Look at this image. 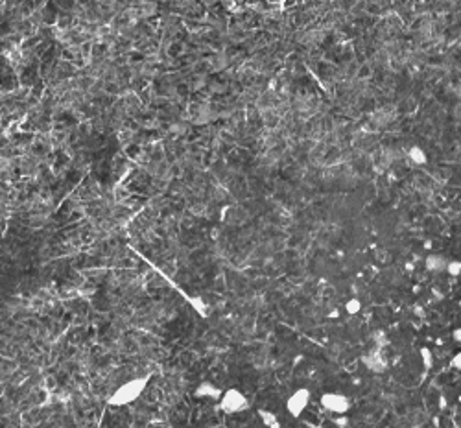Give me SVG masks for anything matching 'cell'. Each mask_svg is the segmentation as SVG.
I'll return each instance as SVG.
<instances>
[{
	"label": "cell",
	"mask_w": 461,
	"mask_h": 428,
	"mask_svg": "<svg viewBox=\"0 0 461 428\" xmlns=\"http://www.w3.org/2000/svg\"><path fill=\"white\" fill-rule=\"evenodd\" d=\"M221 393H223V390H221L220 386H216L214 382H210V380H203V382H199L198 386H196V390H194V397L196 399H201V401H220Z\"/></svg>",
	"instance_id": "5b68a950"
},
{
	"label": "cell",
	"mask_w": 461,
	"mask_h": 428,
	"mask_svg": "<svg viewBox=\"0 0 461 428\" xmlns=\"http://www.w3.org/2000/svg\"><path fill=\"white\" fill-rule=\"evenodd\" d=\"M151 377L150 375H140V377H133V379L126 380L122 384L114 388L113 393L107 397V406L111 408H124L129 406L144 395V391L150 386Z\"/></svg>",
	"instance_id": "6da1fadb"
},
{
	"label": "cell",
	"mask_w": 461,
	"mask_h": 428,
	"mask_svg": "<svg viewBox=\"0 0 461 428\" xmlns=\"http://www.w3.org/2000/svg\"><path fill=\"white\" fill-rule=\"evenodd\" d=\"M364 364L365 367L369 371H373V373H384L386 371V360L382 358V354L378 353V351H373V353H369L367 356H364Z\"/></svg>",
	"instance_id": "52a82bcc"
},
{
	"label": "cell",
	"mask_w": 461,
	"mask_h": 428,
	"mask_svg": "<svg viewBox=\"0 0 461 428\" xmlns=\"http://www.w3.org/2000/svg\"><path fill=\"white\" fill-rule=\"evenodd\" d=\"M408 159L412 161L415 166H424L428 163V155H426V151H424L421 146H412V148L408 150Z\"/></svg>",
	"instance_id": "9c48e42d"
},
{
	"label": "cell",
	"mask_w": 461,
	"mask_h": 428,
	"mask_svg": "<svg viewBox=\"0 0 461 428\" xmlns=\"http://www.w3.org/2000/svg\"><path fill=\"white\" fill-rule=\"evenodd\" d=\"M319 404H321L323 410H327L332 415H347L351 406H353L351 399L339 391H325L319 397Z\"/></svg>",
	"instance_id": "277c9868"
},
{
	"label": "cell",
	"mask_w": 461,
	"mask_h": 428,
	"mask_svg": "<svg viewBox=\"0 0 461 428\" xmlns=\"http://www.w3.org/2000/svg\"><path fill=\"white\" fill-rule=\"evenodd\" d=\"M343 310L347 316H356V314L362 312V301H360L358 297H351V299L345 301Z\"/></svg>",
	"instance_id": "30bf717a"
},
{
	"label": "cell",
	"mask_w": 461,
	"mask_h": 428,
	"mask_svg": "<svg viewBox=\"0 0 461 428\" xmlns=\"http://www.w3.org/2000/svg\"><path fill=\"white\" fill-rule=\"evenodd\" d=\"M419 356H421V362H423L424 369H432L434 367V353L430 347H421L419 349Z\"/></svg>",
	"instance_id": "8fae6325"
},
{
	"label": "cell",
	"mask_w": 461,
	"mask_h": 428,
	"mask_svg": "<svg viewBox=\"0 0 461 428\" xmlns=\"http://www.w3.org/2000/svg\"><path fill=\"white\" fill-rule=\"evenodd\" d=\"M452 340L456 343H461V327H456V329L452 331Z\"/></svg>",
	"instance_id": "9a60e30c"
},
{
	"label": "cell",
	"mask_w": 461,
	"mask_h": 428,
	"mask_svg": "<svg viewBox=\"0 0 461 428\" xmlns=\"http://www.w3.org/2000/svg\"><path fill=\"white\" fill-rule=\"evenodd\" d=\"M310 401H312V391L308 388H297V390H294L288 395V399L284 402V408L290 417L299 419L308 410Z\"/></svg>",
	"instance_id": "3957f363"
},
{
	"label": "cell",
	"mask_w": 461,
	"mask_h": 428,
	"mask_svg": "<svg viewBox=\"0 0 461 428\" xmlns=\"http://www.w3.org/2000/svg\"><path fill=\"white\" fill-rule=\"evenodd\" d=\"M446 264H448V260L441 253H432V255H428V257L424 258V268L430 273H445Z\"/></svg>",
	"instance_id": "8992f818"
},
{
	"label": "cell",
	"mask_w": 461,
	"mask_h": 428,
	"mask_svg": "<svg viewBox=\"0 0 461 428\" xmlns=\"http://www.w3.org/2000/svg\"><path fill=\"white\" fill-rule=\"evenodd\" d=\"M450 365L456 371H461V351H457V353L450 358Z\"/></svg>",
	"instance_id": "4fadbf2b"
},
{
	"label": "cell",
	"mask_w": 461,
	"mask_h": 428,
	"mask_svg": "<svg viewBox=\"0 0 461 428\" xmlns=\"http://www.w3.org/2000/svg\"><path fill=\"white\" fill-rule=\"evenodd\" d=\"M450 277H459L461 275V260H457V258H450L448 260V264H446V272Z\"/></svg>",
	"instance_id": "7c38bea8"
},
{
	"label": "cell",
	"mask_w": 461,
	"mask_h": 428,
	"mask_svg": "<svg viewBox=\"0 0 461 428\" xmlns=\"http://www.w3.org/2000/svg\"><path fill=\"white\" fill-rule=\"evenodd\" d=\"M334 424H336L338 428H345L349 424L347 415H336V417H334Z\"/></svg>",
	"instance_id": "5bb4252c"
},
{
	"label": "cell",
	"mask_w": 461,
	"mask_h": 428,
	"mask_svg": "<svg viewBox=\"0 0 461 428\" xmlns=\"http://www.w3.org/2000/svg\"><path fill=\"white\" fill-rule=\"evenodd\" d=\"M251 402L247 399V395L240 388H227L221 393L220 401H218V408L225 415H238V413H244L249 410Z\"/></svg>",
	"instance_id": "7a4b0ae2"
},
{
	"label": "cell",
	"mask_w": 461,
	"mask_h": 428,
	"mask_svg": "<svg viewBox=\"0 0 461 428\" xmlns=\"http://www.w3.org/2000/svg\"><path fill=\"white\" fill-rule=\"evenodd\" d=\"M258 419L262 423L264 428H282L279 415L273 412V410H268V408H258Z\"/></svg>",
	"instance_id": "ba28073f"
}]
</instances>
